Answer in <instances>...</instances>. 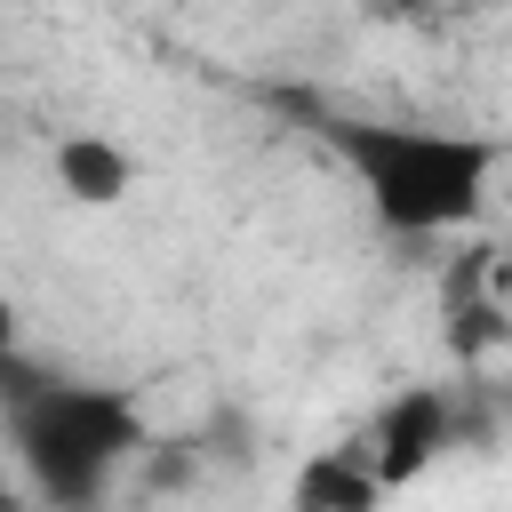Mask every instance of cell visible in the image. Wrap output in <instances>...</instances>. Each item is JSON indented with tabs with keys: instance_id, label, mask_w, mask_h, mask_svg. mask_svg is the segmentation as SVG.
Listing matches in <instances>:
<instances>
[{
	"instance_id": "obj_3",
	"label": "cell",
	"mask_w": 512,
	"mask_h": 512,
	"mask_svg": "<svg viewBox=\"0 0 512 512\" xmlns=\"http://www.w3.org/2000/svg\"><path fill=\"white\" fill-rule=\"evenodd\" d=\"M448 440H456V408H448L440 384H400V392H384L376 416L352 432V448H360V464L376 472L384 496L416 488V480L448 456Z\"/></svg>"
},
{
	"instance_id": "obj_1",
	"label": "cell",
	"mask_w": 512,
	"mask_h": 512,
	"mask_svg": "<svg viewBox=\"0 0 512 512\" xmlns=\"http://www.w3.org/2000/svg\"><path fill=\"white\" fill-rule=\"evenodd\" d=\"M0 432H8L16 472L40 496V512H104L112 488L152 448L128 384L56 376V368H32V360L0 368Z\"/></svg>"
},
{
	"instance_id": "obj_4",
	"label": "cell",
	"mask_w": 512,
	"mask_h": 512,
	"mask_svg": "<svg viewBox=\"0 0 512 512\" xmlns=\"http://www.w3.org/2000/svg\"><path fill=\"white\" fill-rule=\"evenodd\" d=\"M48 176H56V192H64L72 208H120L144 168H136V152H128L120 136L72 128V136H56V152H48Z\"/></svg>"
},
{
	"instance_id": "obj_5",
	"label": "cell",
	"mask_w": 512,
	"mask_h": 512,
	"mask_svg": "<svg viewBox=\"0 0 512 512\" xmlns=\"http://www.w3.org/2000/svg\"><path fill=\"white\" fill-rule=\"evenodd\" d=\"M280 512H384V488H376V472L360 464V448L336 440V448H320V456L296 464Z\"/></svg>"
},
{
	"instance_id": "obj_7",
	"label": "cell",
	"mask_w": 512,
	"mask_h": 512,
	"mask_svg": "<svg viewBox=\"0 0 512 512\" xmlns=\"http://www.w3.org/2000/svg\"><path fill=\"white\" fill-rule=\"evenodd\" d=\"M0 512H16V504H0Z\"/></svg>"
},
{
	"instance_id": "obj_6",
	"label": "cell",
	"mask_w": 512,
	"mask_h": 512,
	"mask_svg": "<svg viewBox=\"0 0 512 512\" xmlns=\"http://www.w3.org/2000/svg\"><path fill=\"white\" fill-rule=\"evenodd\" d=\"M8 360H16V304L0 296V368H8Z\"/></svg>"
},
{
	"instance_id": "obj_2",
	"label": "cell",
	"mask_w": 512,
	"mask_h": 512,
	"mask_svg": "<svg viewBox=\"0 0 512 512\" xmlns=\"http://www.w3.org/2000/svg\"><path fill=\"white\" fill-rule=\"evenodd\" d=\"M328 144L360 184L368 216L400 240H448L480 224L504 168V136L432 128V120H328Z\"/></svg>"
}]
</instances>
